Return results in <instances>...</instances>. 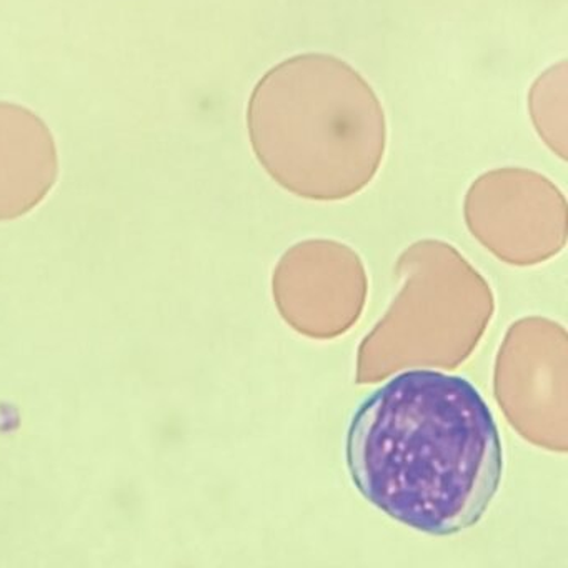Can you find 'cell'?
<instances>
[{
  "instance_id": "6da1fadb",
  "label": "cell",
  "mask_w": 568,
  "mask_h": 568,
  "mask_svg": "<svg viewBox=\"0 0 568 568\" xmlns=\"http://www.w3.org/2000/svg\"><path fill=\"white\" fill-rule=\"evenodd\" d=\"M355 490L430 537L470 530L500 490L504 442L481 392L462 375L412 368L362 398L345 432Z\"/></svg>"
},
{
  "instance_id": "7a4b0ae2",
  "label": "cell",
  "mask_w": 568,
  "mask_h": 568,
  "mask_svg": "<svg viewBox=\"0 0 568 568\" xmlns=\"http://www.w3.org/2000/svg\"><path fill=\"white\" fill-rule=\"evenodd\" d=\"M247 131L267 174L311 201H342L367 187L387 149L374 89L328 54L294 55L265 72L248 99Z\"/></svg>"
},
{
  "instance_id": "277c9868",
  "label": "cell",
  "mask_w": 568,
  "mask_h": 568,
  "mask_svg": "<svg viewBox=\"0 0 568 568\" xmlns=\"http://www.w3.org/2000/svg\"><path fill=\"white\" fill-rule=\"evenodd\" d=\"M58 148L51 129L29 109L0 102V222L34 211L54 187Z\"/></svg>"
},
{
  "instance_id": "5b68a950",
  "label": "cell",
  "mask_w": 568,
  "mask_h": 568,
  "mask_svg": "<svg viewBox=\"0 0 568 568\" xmlns=\"http://www.w3.org/2000/svg\"><path fill=\"white\" fill-rule=\"evenodd\" d=\"M555 69L558 68L551 69L544 78L538 79L537 84L531 89L530 112L540 138L547 141L551 151H557L561 158H565V145L561 141L564 135L555 128L557 122L564 124V121L554 114V112H557V109H554L557 108V99L564 95V92L560 95H555V88H557V84H554L555 74H557Z\"/></svg>"
},
{
  "instance_id": "3957f363",
  "label": "cell",
  "mask_w": 568,
  "mask_h": 568,
  "mask_svg": "<svg viewBox=\"0 0 568 568\" xmlns=\"http://www.w3.org/2000/svg\"><path fill=\"white\" fill-rule=\"evenodd\" d=\"M465 217L484 241H551L564 235L567 205L557 185L538 172L504 168L470 185Z\"/></svg>"
}]
</instances>
